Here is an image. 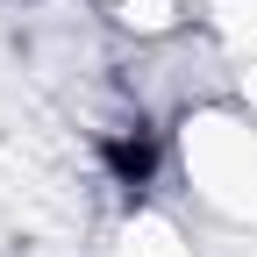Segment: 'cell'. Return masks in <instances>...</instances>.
Segmentation results:
<instances>
[{
	"label": "cell",
	"instance_id": "obj_1",
	"mask_svg": "<svg viewBox=\"0 0 257 257\" xmlns=\"http://www.w3.org/2000/svg\"><path fill=\"white\" fill-rule=\"evenodd\" d=\"M114 172H121L128 186H143V179H150V136H136V143H114Z\"/></svg>",
	"mask_w": 257,
	"mask_h": 257
}]
</instances>
